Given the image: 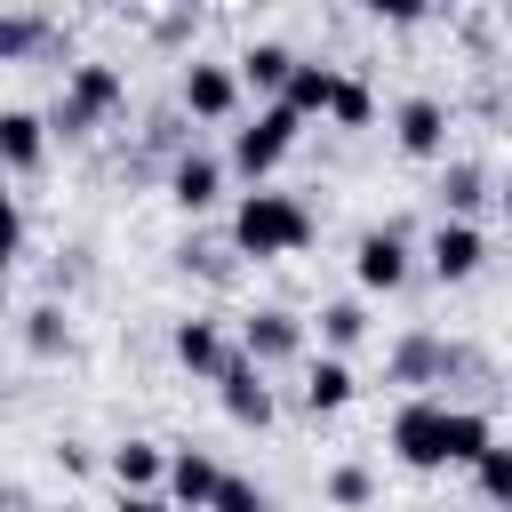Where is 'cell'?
<instances>
[{
  "label": "cell",
  "mask_w": 512,
  "mask_h": 512,
  "mask_svg": "<svg viewBox=\"0 0 512 512\" xmlns=\"http://www.w3.org/2000/svg\"><path fill=\"white\" fill-rule=\"evenodd\" d=\"M504 224H512V184H504Z\"/></svg>",
  "instance_id": "29"
},
{
  "label": "cell",
  "mask_w": 512,
  "mask_h": 512,
  "mask_svg": "<svg viewBox=\"0 0 512 512\" xmlns=\"http://www.w3.org/2000/svg\"><path fill=\"white\" fill-rule=\"evenodd\" d=\"M240 352H248L256 368H280V360L304 352V320H296L288 304H256V312L240 320Z\"/></svg>",
  "instance_id": "10"
},
{
  "label": "cell",
  "mask_w": 512,
  "mask_h": 512,
  "mask_svg": "<svg viewBox=\"0 0 512 512\" xmlns=\"http://www.w3.org/2000/svg\"><path fill=\"white\" fill-rule=\"evenodd\" d=\"M176 104L192 120H232L240 112V64H216V56H192L184 80H176Z\"/></svg>",
  "instance_id": "6"
},
{
  "label": "cell",
  "mask_w": 512,
  "mask_h": 512,
  "mask_svg": "<svg viewBox=\"0 0 512 512\" xmlns=\"http://www.w3.org/2000/svg\"><path fill=\"white\" fill-rule=\"evenodd\" d=\"M392 144L408 160H440L448 152V104L440 96H400L392 104Z\"/></svg>",
  "instance_id": "11"
},
{
  "label": "cell",
  "mask_w": 512,
  "mask_h": 512,
  "mask_svg": "<svg viewBox=\"0 0 512 512\" xmlns=\"http://www.w3.org/2000/svg\"><path fill=\"white\" fill-rule=\"evenodd\" d=\"M336 88H344V72H336V64H320V56H304L280 104H288L296 120H328V112H336Z\"/></svg>",
  "instance_id": "18"
},
{
  "label": "cell",
  "mask_w": 512,
  "mask_h": 512,
  "mask_svg": "<svg viewBox=\"0 0 512 512\" xmlns=\"http://www.w3.org/2000/svg\"><path fill=\"white\" fill-rule=\"evenodd\" d=\"M304 248H312V208L296 192H272V184L240 192V208H232V256L280 264V256H304Z\"/></svg>",
  "instance_id": "2"
},
{
  "label": "cell",
  "mask_w": 512,
  "mask_h": 512,
  "mask_svg": "<svg viewBox=\"0 0 512 512\" xmlns=\"http://www.w3.org/2000/svg\"><path fill=\"white\" fill-rule=\"evenodd\" d=\"M232 64H240V88H256V96H272V104H280V96H288V80H296V64H304V56H296V48H288V40H248V48H240V56H232Z\"/></svg>",
  "instance_id": "15"
},
{
  "label": "cell",
  "mask_w": 512,
  "mask_h": 512,
  "mask_svg": "<svg viewBox=\"0 0 512 512\" xmlns=\"http://www.w3.org/2000/svg\"><path fill=\"white\" fill-rule=\"evenodd\" d=\"M216 488H224V464L208 448H176L168 464V504L176 512H216Z\"/></svg>",
  "instance_id": "14"
},
{
  "label": "cell",
  "mask_w": 512,
  "mask_h": 512,
  "mask_svg": "<svg viewBox=\"0 0 512 512\" xmlns=\"http://www.w3.org/2000/svg\"><path fill=\"white\" fill-rule=\"evenodd\" d=\"M488 200V176H480V160H448L440 168V216H464L472 224V208Z\"/></svg>",
  "instance_id": "21"
},
{
  "label": "cell",
  "mask_w": 512,
  "mask_h": 512,
  "mask_svg": "<svg viewBox=\"0 0 512 512\" xmlns=\"http://www.w3.org/2000/svg\"><path fill=\"white\" fill-rule=\"evenodd\" d=\"M424 264H432V280L464 288V280L488 264V232H480V224H464V216H440V224H432V240H424Z\"/></svg>",
  "instance_id": "7"
},
{
  "label": "cell",
  "mask_w": 512,
  "mask_h": 512,
  "mask_svg": "<svg viewBox=\"0 0 512 512\" xmlns=\"http://www.w3.org/2000/svg\"><path fill=\"white\" fill-rule=\"evenodd\" d=\"M296 136H304V120H296L288 104H264L248 128H232V168H240L248 184H264V176L288 160V144H296Z\"/></svg>",
  "instance_id": "4"
},
{
  "label": "cell",
  "mask_w": 512,
  "mask_h": 512,
  "mask_svg": "<svg viewBox=\"0 0 512 512\" xmlns=\"http://www.w3.org/2000/svg\"><path fill=\"white\" fill-rule=\"evenodd\" d=\"M56 512H80V504H56Z\"/></svg>",
  "instance_id": "30"
},
{
  "label": "cell",
  "mask_w": 512,
  "mask_h": 512,
  "mask_svg": "<svg viewBox=\"0 0 512 512\" xmlns=\"http://www.w3.org/2000/svg\"><path fill=\"white\" fill-rule=\"evenodd\" d=\"M216 400H224V416L240 424V432H264L272 416H280V400H272V384H264V368L240 352L232 368H224V384H216Z\"/></svg>",
  "instance_id": "12"
},
{
  "label": "cell",
  "mask_w": 512,
  "mask_h": 512,
  "mask_svg": "<svg viewBox=\"0 0 512 512\" xmlns=\"http://www.w3.org/2000/svg\"><path fill=\"white\" fill-rule=\"evenodd\" d=\"M40 32H48V24H40L32 8H0V64H16L24 48H40Z\"/></svg>",
  "instance_id": "25"
},
{
  "label": "cell",
  "mask_w": 512,
  "mask_h": 512,
  "mask_svg": "<svg viewBox=\"0 0 512 512\" xmlns=\"http://www.w3.org/2000/svg\"><path fill=\"white\" fill-rule=\"evenodd\" d=\"M352 400H360V376H352V360L320 352V360L304 368V408H312V416H336V408H352Z\"/></svg>",
  "instance_id": "19"
},
{
  "label": "cell",
  "mask_w": 512,
  "mask_h": 512,
  "mask_svg": "<svg viewBox=\"0 0 512 512\" xmlns=\"http://www.w3.org/2000/svg\"><path fill=\"white\" fill-rule=\"evenodd\" d=\"M112 480H120V496H168V464H176V448H160V440H112Z\"/></svg>",
  "instance_id": "13"
},
{
  "label": "cell",
  "mask_w": 512,
  "mask_h": 512,
  "mask_svg": "<svg viewBox=\"0 0 512 512\" xmlns=\"http://www.w3.org/2000/svg\"><path fill=\"white\" fill-rule=\"evenodd\" d=\"M328 504L336 512H368L376 504V472L368 464H328Z\"/></svg>",
  "instance_id": "23"
},
{
  "label": "cell",
  "mask_w": 512,
  "mask_h": 512,
  "mask_svg": "<svg viewBox=\"0 0 512 512\" xmlns=\"http://www.w3.org/2000/svg\"><path fill=\"white\" fill-rule=\"evenodd\" d=\"M112 512H176V504H168V496H120Z\"/></svg>",
  "instance_id": "28"
},
{
  "label": "cell",
  "mask_w": 512,
  "mask_h": 512,
  "mask_svg": "<svg viewBox=\"0 0 512 512\" xmlns=\"http://www.w3.org/2000/svg\"><path fill=\"white\" fill-rule=\"evenodd\" d=\"M504 24H512V8H504Z\"/></svg>",
  "instance_id": "31"
},
{
  "label": "cell",
  "mask_w": 512,
  "mask_h": 512,
  "mask_svg": "<svg viewBox=\"0 0 512 512\" xmlns=\"http://www.w3.org/2000/svg\"><path fill=\"white\" fill-rule=\"evenodd\" d=\"M120 104H128V72H120V64H72L64 88H56L48 128H56V136H88V128H104Z\"/></svg>",
  "instance_id": "3"
},
{
  "label": "cell",
  "mask_w": 512,
  "mask_h": 512,
  "mask_svg": "<svg viewBox=\"0 0 512 512\" xmlns=\"http://www.w3.org/2000/svg\"><path fill=\"white\" fill-rule=\"evenodd\" d=\"M224 168H232V160H216V152L184 144V152L168 160V200H176L184 216H208V208L224 200Z\"/></svg>",
  "instance_id": "9"
},
{
  "label": "cell",
  "mask_w": 512,
  "mask_h": 512,
  "mask_svg": "<svg viewBox=\"0 0 512 512\" xmlns=\"http://www.w3.org/2000/svg\"><path fill=\"white\" fill-rule=\"evenodd\" d=\"M168 352H176V368H184V376H200V384H224V368L240 360V352H232V336H224V320H208V312L176 320Z\"/></svg>",
  "instance_id": "8"
},
{
  "label": "cell",
  "mask_w": 512,
  "mask_h": 512,
  "mask_svg": "<svg viewBox=\"0 0 512 512\" xmlns=\"http://www.w3.org/2000/svg\"><path fill=\"white\" fill-rule=\"evenodd\" d=\"M312 328H320V344L344 360V352L368 336V304H360V296H336V304H320V312H312Z\"/></svg>",
  "instance_id": "20"
},
{
  "label": "cell",
  "mask_w": 512,
  "mask_h": 512,
  "mask_svg": "<svg viewBox=\"0 0 512 512\" xmlns=\"http://www.w3.org/2000/svg\"><path fill=\"white\" fill-rule=\"evenodd\" d=\"M488 448H496V424H488L480 408H448V400H432V392H416V400L392 408V456H400L408 472L480 464Z\"/></svg>",
  "instance_id": "1"
},
{
  "label": "cell",
  "mask_w": 512,
  "mask_h": 512,
  "mask_svg": "<svg viewBox=\"0 0 512 512\" xmlns=\"http://www.w3.org/2000/svg\"><path fill=\"white\" fill-rule=\"evenodd\" d=\"M408 272H416V248H408V232H400V224H376V232H360V248H352V280H360L368 296H392V288H408Z\"/></svg>",
  "instance_id": "5"
},
{
  "label": "cell",
  "mask_w": 512,
  "mask_h": 512,
  "mask_svg": "<svg viewBox=\"0 0 512 512\" xmlns=\"http://www.w3.org/2000/svg\"><path fill=\"white\" fill-rule=\"evenodd\" d=\"M216 512H272V496H264L256 480H240V472H224V488H216Z\"/></svg>",
  "instance_id": "27"
},
{
  "label": "cell",
  "mask_w": 512,
  "mask_h": 512,
  "mask_svg": "<svg viewBox=\"0 0 512 512\" xmlns=\"http://www.w3.org/2000/svg\"><path fill=\"white\" fill-rule=\"evenodd\" d=\"M328 120H336V128H368V120H376L368 80H352V72H344V88H336V112H328Z\"/></svg>",
  "instance_id": "26"
},
{
  "label": "cell",
  "mask_w": 512,
  "mask_h": 512,
  "mask_svg": "<svg viewBox=\"0 0 512 512\" xmlns=\"http://www.w3.org/2000/svg\"><path fill=\"white\" fill-rule=\"evenodd\" d=\"M464 352L456 344H440L432 328H416V336H400L392 344V384H448V368H456Z\"/></svg>",
  "instance_id": "16"
},
{
  "label": "cell",
  "mask_w": 512,
  "mask_h": 512,
  "mask_svg": "<svg viewBox=\"0 0 512 512\" xmlns=\"http://www.w3.org/2000/svg\"><path fill=\"white\" fill-rule=\"evenodd\" d=\"M64 304H24V352H40V360H56L64 352Z\"/></svg>",
  "instance_id": "22"
},
{
  "label": "cell",
  "mask_w": 512,
  "mask_h": 512,
  "mask_svg": "<svg viewBox=\"0 0 512 512\" xmlns=\"http://www.w3.org/2000/svg\"><path fill=\"white\" fill-rule=\"evenodd\" d=\"M472 480H480V496H488L496 512H512V448H504V440H496V448L472 464Z\"/></svg>",
  "instance_id": "24"
},
{
  "label": "cell",
  "mask_w": 512,
  "mask_h": 512,
  "mask_svg": "<svg viewBox=\"0 0 512 512\" xmlns=\"http://www.w3.org/2000/svg\"><path fill=\"white\" fill-rule=\"evenodd\" d=\"M40 152H48V120H40L32 104H8V112H0V160H8V176H32Z\"/></svg>",
  "instance_id": "17"
}]
</instances>
